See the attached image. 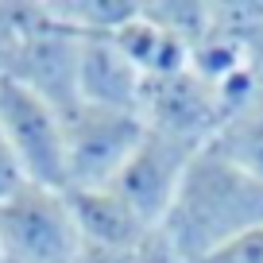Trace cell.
<instances>
[{
	"label": "cell",
	"mask_w": 263,
	"mask_h": 263,
	"mask_svg": "<svg viewBox=\"0 0 263 263\" xmlns=\"http://www.w3.org/2000/svg\"><path fill=\"white\" fill-rule=\"evenodd\" d=\"M82 232L74 224L66 190L27 182L0 201V255L4 263H78Z\"/></svg>",
	"instance_id": "2"
},
{
	"label": "cell",
	"mask_w": 263,
	"mask_h": 263,
	"mask_svg": "<svg viewBox=\"0 0 263 263\" xmlns=\"http://www.w3.org/2000/svg\"><path fill=\"white\" fill-rule=\"evenodd\" d=\"M143 120L147 128L178 136V140L194 143V147H209V140L221 128V105H217V89L209 82L186 70L174 78H155L143 85Z\"/></svg>",
	"instance_id": "7"
},
{
	"label": "cell",
	"mask_w": 263,
	"mask_h": 263,
	"mask_svg": "<svg viewBox=\"0 0 263 263\" xmlns=\"http://www.w3.org/2000/svg\"><path fill=\"white\" fill-rule=\"evenodd\" d=\"M201 263H263V224L244 236H236L232 244L217 248L213 255H205Z\"/></svg>",
	"instance_id": "14"
},
{
	"label": "cell",
	"mask_w": 263,
	"mask_h": 263,
	"mask_svg": "<svg viewBox=\"0 0 263 263\" xmlns=\"http://www.w3.org/2000/svg\"><path fill=\"white\" fill-rule=\"evenodd\" d=\"M24 186H27V174H24V166H20L4 128H0V201H8V197L16 194V190H24Z\"/></svg>",
	"instance_id": "15"
},
{
	"label": "cell",
	"mask_w": 263,
	"mask_h": 263,
	"mask_svg": "<svg viewBox=\"0 0 263 263\" xmlns=\"http://www.w3.org/2000/svg\"><path fill=\"white\" fill-rule=\"evenodd\" d=\"M143 85H147V78L124 58V50L112 43V35H82V54H78V105L140 112L143 108Z\"/></svg>",
	"instance_id": "8"
},
{
	"label": "cell",
	"mask_w": 263,
	"mask_h": 263,
	"mask_svg": "<svg viewBox=\"0 0 263 263\" xmlns=\"http://www.w3.org/2000/svg\"><path fill=\"white\" fill-rule=\"evenodd\" d=\"M209 147L217 155H224L232 166H240L244 174L263 182V93L217 128Z\"/></svg>",
	"instance_id": "11"
},
{
	"label": "cell",
	"mask_w": 263,
	"mask_h": 263,
	"mask_svg": "<svg viewBox=\"0 0 263 263\" xmlns=\"http://www.w3.org/2000/svg\"><path fill=\"white\" fill-rule=\"evenodd\" d=\"M0 128L8 136L27 182L66 190V124L50 101L24 82L0 74Z\"/></svg>",
	"instance_id": "4"
},
{
	"label": "cell",
	"mask_w": 263,
	"mask_h": 263,
	"mask_svg": "<svg viewBox=\"0 0 263 263\" xmlns=\"http://www.w3.org/2000/svg\"><path fill=\"white\" fill-rule=\"evenodd\" d=\"M78 263H178L174 259V252L166 248V240L151 236L147 244L140 248H120V252H112V248H82V255H78Z\"/></svg>",
	"instance_id": "13"
},
{
	"label": "cell",
	"mask_w": 263,
	"mask_h": 263,
	"mask_svg": "<svg viewBox=\"0 0 263 263\" xmlns=\"http://www.w3.org/2000/svg\"><path fill=\"white\" fill-rule=\"evenodd\" d=\"M66 201H70L74 224L82 232V244H89V248H112V252L140 248L159 232L112 186H105V190H66Z\"/></svg>",
	"instance_id": "9"
},
{
	"label": "cell",
	"mask_w": 263,
	"mask_h": 263,
	"mask_svg": "<svg viewBox=\"0 0 263 263\" xmlns=\"http://www.w3.org/2000/svg\"><path fill=\"white\" fill-rule=\"evenodd\" d=\"M66 124V190H105L116 182L132 151L140 147L147 120L140 112L78 105Z\"/></svg>",
	"instance_id": "3"
},
{
	"label": "cell",
	"mask_w": 263,
	"mask_h": 263,
	"mask_svg": "<svg viewBox=\"0 0 263 263\" xmlns=\"http://www.w3.org/2000/svg\"><path fill=\"white\" fill-rule=\"evenodd\" d=\"M0 263H4V255H0Z\"/></svg>",
	"instance_id": "16"
},
{
	"label": "cell",
	"mask_w": 263,
	"mask_h": 263,
	"mask_svg": "<svg viewBox=\"0 0 263 263\" xmlns=\"http://www.w3.org/2000/svg\"><path fill=\"white\" fill-rule=\"evenodd\" d=\"M112 43L124 50V58H128L147 82H155V78H174V74H186L190 70V47L178 35H171L166 27H159L155 20L143 12V4H140V12L112 35Z\"/></svg>",
	"instance_id": "10"
},
{
	"label": "cell",
	"mask_w": 263,
	"mask_h": 263,
	"mask_svg": "<svg viewBox=\"0 0 263 263\" xmlns=\"http://www.w3.org/2000/svg\"><path fill=\"white\" fill-rule=\"evenodd\" d=\"M197 151L201 147L178 140V136H166V132L147 128L143 140H140V147L132 151V159L124 163V171L116 174L112 190L143 217V221H151L159 229L163 217H166V209H171V201H174V194H178V186H182V178H186L190 163L197 159Z\"/></svg>",
	"instance_id": "5"
},
{
	"label": "cell",
	"mask_w": 263,
	"mask_h": 263,
	"mask_svg": "<svg viewBox=\"0 0 263 263\" xmlns=\"http://www.w3.org/2000/svg\"><path fill=\"white\" fill-rule=\"evenodd\" d=\"M263 224V182L232 166L213 147H201L190 163L159 236L178 263H201L217 248Z\"/></svg>",
	"instance_id": "1"
},
{
	"label": "cell",
	"mask_w": 263,
	"mask_h": 263,
	"mask_svg": "<svg viewBox=\"0 0 263 263\" xmlns=\"http://www.w3.org/2000/svg\"><path fill=\"white\" fill-rule=\"evenodd\" d=\"M78 54H82V35L58 24L47 4V24L20 43V50L0 74L24 82L66 116L78 108Z\"/></svg>",
	"instance_id": "6"
},
{
	"label": "cell",
	"mask_w": 263,
	"mask_h": 263,
	"mask_svg": "<svg viewBox=\"0 0 263 263\" xmlns=\"http://www.w3.org/2000/svg\"><path fill=\"white\" fill-rule=\"evenodd\" d=\"M54 20L78 35H116L128 24L140 4H116V0H78V4H50Z\"/></svg>",
	"instance_id": "12"
}]
</instances>
